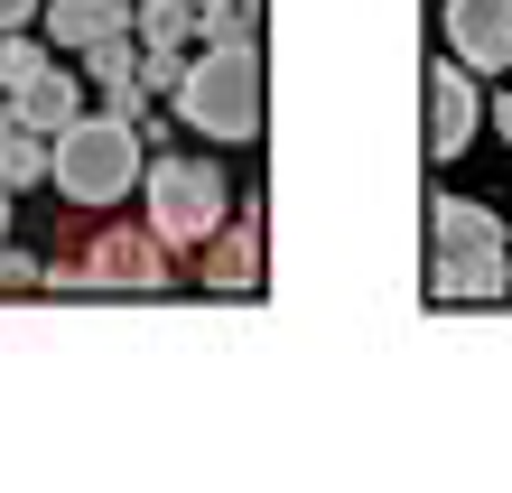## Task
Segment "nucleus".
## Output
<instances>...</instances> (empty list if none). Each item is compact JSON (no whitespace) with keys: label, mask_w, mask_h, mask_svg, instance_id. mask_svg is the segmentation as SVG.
Segmentation results:
<instances>
[{"label":"nucleus","mask_w":512,"mask_h":493,"mask_svg":"<svg viewBox=\"0 0 512 493\" xmlns=\"http://www.w3.org/2000/svg\"><path fill=\"white\" fill-rule=\"evenodd\" d=\"M84 75H94L103 94H112V84H140V47H131V38H103V47H84Z\"/></svg>","instance_id":"13"},{"label":"nucleus","mask_w":512,"mask_h":493,"mask_svg":"<svg viewBox=\"0 0 512 493\" xmlns=\"http://www.w3.org/2000/svg\"><path fill=\"white\" fill-rule=\"evenodd\" d=\"M429 289L438 298H503L512 289V233L494 205H475V196L429 205Z\"/></svg>","instance_id":"1"},{"label":"nucleus","mask_w":512,"mask_h":493,"mask_svg":"<svg viewBox=\"0 0 512 493\" xmlns=\"http://www.w3.org/2000/svg\"><path fill=\"white\" fill-rule=\"evenodd\" d=\"M0 112H10L19 131H47V140H56V131H66V121L84 112V94H75V75L47 56L38 75H19V84H10V103H0Z\"/></svg>","instance_id":"8"},{"label":"nucleus","mask_w":512,"mask_h":493,"mask_svg":"<svg viewBox=\"0 0 512 493\" xmlns=\"http://www.w3.org/2000/svg\"><path fill=\"white\" fill-rule=\"evenodd\" d=\"M196 28V0H131V47L140 56H177Z\"/></svg>","instance_id":"10"},{"label":"nucleus","mask_w":512,"mask_h":493,"mask_svg":"<svg viewBox=\"0 0 512 493\" xmlns=\"http://www.w3.org/2000/svg\"><path fill=\"white\" fill-rule=\"evenodd\" d=\"M38 177H47V131H19V121L10 112H0V187H38Z\"/></svg>","instance_id":"12"},{"label":"nucleus","mask_w":512,"mask_h":493,"mask_svg":"<svg viewBox=\"0 0 512 493\" xmlns=\"http://www.w3.org/2000/svg\"><path fill=\"white\" fill-rule=\"evenodd\" d=\"M0 242H10V187H0Z\"/></svg>","instance_id":"18"},{"label":"nucleus","mask_w":512,"mask_h":493,"mask_svg":"<svg viewBox=\"0 0 512 493\" xmlns=\"http://www.w3.org/2000/svg\"><path fill=\"white\" fill-rule=\"evenodd\" d=\"M140 131L131 121H112V112H75L66 131L47 140V187L66 196V205H122L140 187Z\"/></svg>","instance_id":"2"},{"label":"nucleus","mask_w":512,"mask_h":493,"mask_svg":"<svg viewBox=\"0 0 512 493\" xmlns=\"http://www.w3.org/2000/svg\"><path fill=\"white\" fill-rule=\"evenodd\" d=\"M47 47H66V56H84V47H103V38H131V0H47Z\"/></svg>","instance_id":"9"},{"label":"nucleus","mask_w":512,"mask_h":493,"mask_svg":"<svg viewBox=\"0 0 512 493\" xmlns=\"http://www.w3.org/2000/svg\"><path fill=\"white\" fill-rule=\"evenodd\" d=\"M0 289H47V261H38V252H10V242H0Z\"/></svg>","instance_id":"14"},{"label":"nucleus","mask_w":512,"mask_h":493,"mask_svg":"<svg viewBox=\"0 0 512 493\" xmlns=\"http://www.w3.org/2000/svg\"><path fill=\"white\" fill-rule=\"evenodd\" d=\"M38 10H47V0H0V28H28Z\"/></svg>","instance_id":"16"},{"label":"nucleus","mask_w":512,"mask_h":493,"mask_svg":"<svg viewBox=\"0 0 512 493\" xmlns=\"http://www.w3.org/2000/svg\"><path fill=\"white\" fill-rule=\"evenodd\" d=\"M177 75H187V56H140V84H149V94H177Z\"/></svg>","instance_id":"15"},{"label":"nucleus","mask_w":512,"mask_h":493,"mask_svg":"<svg viewBox=\"0 0 512 493\" xmlns=\"http://www.w3.org/2000/svg\"><path fill=\"white\" fill-rule=\"evenodd\" d=\"M56 289H168V242L149 224H103L75 242V261L47 270Z\"/></svg>","instance_id":"5"},{"label":"nucleus","mask_w":512,"mask_h":493,"mask_svg":"<svg viewBox=\"0 0 512 493\" xmlns=\"http://www.w3.org/2000/svg\"><path fill=\"white\" fill-rule=\"evenodd\" d=\"M447 56L466 75L512 66V0H447Z\"/></svg>","instance_id":"6"},{"label":"nucleus","mask_w":512,"mask_h":493,"mask_svg":"<svg viewBox=\"0 0 512 493\" xmlns=\"http://www.w3.org/2000/svg\"><path fill=\"white\" fill-rule=\"evenodd\" d=\"M177 112H187V131H205V140H261V28L187 56Z\"/></svg>","instance_id":"3"},{"label":"nucleus","mask_w":512,"mask_h":493,"mask_svg":"<svg viewBox=\"0 0 512 493\" xmlns=\"http://www.w3.org/2000/svg\"><path fill=\"white\" fill-rule=\"evenodd\" d=\"M475 121H485L475 75L457 66V56H438V66H429V159H457V149L475 140Z\"/></svg>","instance_id":"7"},{"label":"nucleus","mask_w":512,"mask_h":493,"mask_svg":"<svg viewBox=\"0 0 512 493\" xmlns=\"http://www.w3.org/2000/svg\"><path fill=\"white\" fill-rule=\"evenodd\" d=\"M494 131H503V140H512V94H494Z\"/></svg>","instance_id":"17"},{"label":"nucleus","mask_w":512,"mask_h":493,"mask_svg":"<svg viewBox=\"0 0 512 493\" xmlns=\"http://www.w3.org/2000/svg\"><path fill=\"white\" fill-rule=\"evenodd\" d=\"M140 187H149V214L140 224L168 242V252H196V242H215V224L233 214V187H224V168L215 159H149L140 168Z\"/></svg>","instance_id":"4"},{"label":"nucleus","mask_w":512,"mask_h":493,"mask_svg":"<svg viewBox=\"0 0 512 493\" xmlns=\"http://www.w3.org/2000/svg\"><path fill=\"white\" fill-rule=\"evenodd\" d=\"M205 280H215V289H252L261 280V224H243V233L215 224V261H205Z\"/></svg>","instance_id":"11"}]
</instances>
